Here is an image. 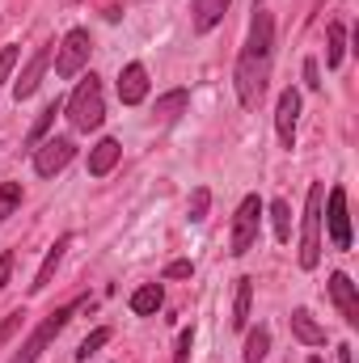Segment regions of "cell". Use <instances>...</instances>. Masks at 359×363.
<instances>
[{
  "label": "cell",
  "instance_id": "6da1fadb",
  "mask_svg": "<svg viewBox=\"0 0 359 363\" xmlns=\"http://www.w3.org/2000/svg\"><path fill=\"white\" fill-rule=\"evenodd\" d=\"M270 64H275V21L270 13H254L250 21V38L241 47V60H237V72H233V85H237V101L245 110H258L263 93L270 85Z\"/></svg>",
  "mask_w": 359,
  "mask_h": 363
},
{
  "label": "cell",
  "instance_id": "7a4b0ae2",
  "mask_svg": "<svg viewBox=\"0 0 359 363\" xmlns=\"http://www.w3.org/2000/svg\"><path fill=\"white\" fill-rule=\"evenodd\" d=\"M321 203H326V182H313L304 199V220H300V267L304 271L321 262Z\"/></svg>",
  "mask_w": 359,
  "mask_h": 363
},
{
  "label": "cell",
  "instance_id": "3957f363",
  "mask_svg": "<svg viewBox=\"0 0 359 363\" xmlns=\"http://www.w3.org/2000/svg\"><path fill=\"white\" fill-rule=\"evenodd\" d=\"M81 304H85V300H72V304H64V308L47 313V317H43V321H38V325L30 330V338H26V342H21L17 351H13V359H9V363H38V355H43V351L51 347V338H55V334H60V330H64V325L72 321V313H77Z\"/></svg>",
  "mask_w": 359,
  "mask_h": 363
},
{
  "label": "cell",
  "instance_id": "277c9868",
  "mask_svg": "<svg viewBox=\"0 0 359 363\" xmlns=\"http://www.w3.org/2000/svg\"><path fill=\"white\" fill-rule=\"evenodd\" d=\"M68 123L77 127V131H97L101 127V118H106V101H101V81L97 77H85L77 89H72V97H68Z\"/></svg>",
  "mask_w": 359,
  "mask_h": 363
},
{
  "label": "cell",
  "instance_id": "5b68a950",
  "mask_svg": "<svg viewBox=\"0 0 359 363\" xmlns=\"http://www.w3.org/2000/svg\"><path fill=\"white\" fill-rule=\"evenodd\" d=\"M258 224H263V199L258 194H245L237 216H233V241H228V254L233 258H245L258 241Z\"/></svg>",
  "mask_w": 359,
  "mask_h": 363
},
{
  "label": "cell",
  "instance_id": "8992f818",
  "mask_svg": "<svg viewBox=\"0 0 359 363\" xmlns=\"http://www.w3.org/2000/svg\"><path fill=\"white\" fill-rule=\"evenodd\" d=\"M321 220H326V228H330V245H334V250H351V216H347V190H343V186H330V190H326Z\"/></svg>",
  "mask_w": 359,
  "mask_h": 363
},
{
  "label": "cell",
  "instance_id": "52a82bcc",
  "mask_svg": "<svg viewBox=\"0 0 359 363\" xmlns=\"http://www.w3.org/2000/svg\"><path fill=\"white\" fill-rule=\"evenodd\" d=\"M60 55H55V72L68 81V77H77L85 64H89V51H93V38H89V30H68L64 34V43L55 47Z\"/></svg>",
  "mask_w": 359,
  "mask_h": 363
},
{
  "label": "cell",
  "instance_id": "ba28073f",
  "mask_svg": "<svg viewBox=\"0 0 359 363\" xmlns=\"http://www.w3.org/2000/svg\"><path fill=\"white\" fill-rule=\"evenodd\" d=\"M72 157H77V144H72V140H64V135L43 140V144L34 148V174H38V178H55L60 169L72 165Z\"/></svg>",
  "mask_w": 359,
  "mask_h": 363
},
{
  "label": "cell",
  "instance_id": "9c48e42d",
  "mask_svg": "<svg viewBox=\"0 0 359 363\" xmlns=\"http://www.w3.org/2000/svg\"><path fill=\"white\" fill-rule=\"evenodd\" d=\"M51 51H55V43H47V47H38L34 55H30V64L21 68V77L13 81V97L17 101H26V97H34L38 85H43V72L51 68Z\"/></svg>",
  "mask_w": 359,
  "mask_h": 363
},
{
  "label": "cell",
  "instance_id": "30bf717a",
  "mask_svg": "<svg viewBox=\"0 0 359 363\" xmlns=\"http://www.w3.org/2000/svg\"><path fill=\"white\" fill-rule=\"evenodd\" d=\"M296 118H300V93L283 89L279 93V106H275V127H279L283 148H296Z\"/></svg>",
  "mask_w": 359,
  "mask_h": 363
},
{
  "label": "cell",
  "instance_id": "8fae6325",
  "mask_svg": "<svg viewBox=\"0 0 359 363\" xmlns=\"http://www.w3.org/2000/svg\"><path fill=\"white\" fill-rule=\"evenodd\" d=\"M330 300L338 304V313H343L347 325H359V291H355V283H351L343 271L330 274Z\"/></svg>",
  "mask_w": 359,
  "mask_h": 363
},
{
  "label": "cell",
  "instance_id": "7c38bea8",
  "mask_svg": "<svg viewBox=\"0 0 359 363\" xmlns=\"http://www.w3.org/2000/svg\"><path fill=\"white\" fill-rule=\"evenodd\" d=\"M148 97V68L144 64H127L118 72V101L123 106H140Z\"/></svg>",
  "mask_w": 359,
  "mask_h": 363
},
{
  "label": "cell",
  "instance_id": "4fadbf2b",
  "mask_svg": "<svg viewBox=\"0 0 359 363\" xmlns=\"http://www.w3.org/2000/svg\"><path fill=\"white\" fill-rule=\"evenodd\" d=\"M287 321H292V334H296L304 347H326V325H317L309 308H292Z\"/></svg>",
  "mask_w": 359,
  "mask_h": 363
},
{
  "label": "cell",
  "instance_id": "5bb4252c",
  "mask_svg": "<svg viewBox=\"0 0 359 363\" xmlns=\"http://www.w3.org/2000/svg\"><path fill=\"white\" fill-rule=\"evenodd\" d=\"M118 157H123V148H118V140H97L89 152V174L93 178H106L114 165H118Z\"/></svg>",
  "mask_w": 359,
  "mask_h": 363
},
{
  "label": "cell",
  "instance_id": "9a60e30c",
  "mask_svg": "<svg viewBox=\"0 0 359 363\" xmlns=\"http://www.w3.org/2000/svg\"><path fill=\"white\" fill-rule=\"evenodd\" d=\"M186 106H190V89H170L165 97H157L153 118L157 123H178L182 114H186Z\"/></svg>",
  "mask_w": 359,
  "mask_h": 363
},
{
  "label": "cell",
  "instance_id": "2e32d148",
  "mask_svg": "<svg viewBox=\"0 0 359 363\" xmlns=\"http://www.w3.org/2000/svg\"><path fill=\"white\" fill-rule=\"evenodd\" d=\"M68 245H72V237L64 233V237H60V241H55V245L47 250V258H43V267H38V274H34V283H30V291H43V287L51 283V274H55V267L64 262V250H68Z\"/></svg>",
  "mask_w": 359,
  "mask_h": 363
},
{
  "label": "cell",
  "instance_id": "e0dca14e",
  "mask_svg": "<svg viewBox=\"0 0 359 363\" xmlns=\"http://www.w3.org/2000/svg\"><path fill=\"white\" fill-rule=\"evenodd\" d=\"M224 13H228V0H194V30L199 34L216 30L224 21Z\"/></svg>",
  "mask_w": 359,
  "mask_h": 363
},
{
  "label": "cell",
  "instance_id": "ac0fdd59",
  "mask_svg": "<svg viewBox=\"0 0 359 363\" xmlns=\"http://www.w3.org/2000/svg\"><path fill=\"white\" fill-rule=\"evenodd\" d=\"M161 300H165V296H161V283H144V287L131 291V313H136V317H153V313L161 308Z\"/></svg>",
  "mask_w": 359,
  "mask_h": 363
},
{
  "label": "cell",
  "instance_id": "d6986e66",
  "mask_svg": "<svg viewBox=\"0 0 359 363\" xmlns=\"http://www.w3.org/2000/svg\"><path fill=\"white\" fill-rule=\"evenodd\" d=\"M250 300H254V279L241 274L237 279V300H233V330H245L250 325Z\"/></svg>",
  "mask_w": 359,
  "mask_h": 363
},
{
  "label": "cell",
  "instance_id": "ffe728a7",
  "mask_svg": "<svg viewBox=\"0 0 359 363\" xmlns=\"http://www.w3.org/2000/svg\"><path fill=\"white\" fill-rule=\"evenodd\" d=\"M270 351V330L267 325H258V330H250V338H245V351H241V359L245 363H263Z\"/></svg>",
  "mask_w": 359,
  "mask_h": 363
},
{
  "label": "cell",
  "instance_id": "44dd1931",
  "mask_svg": "<svg viewBox=\"0 0 359 363\" xmlns=\"http://www.w3.org/2000/svg\"><path fill=\"white\" fill-rule=\"evenodd\" d=\"M330 51H326V68H338L343 64V55H347V26L343 21H330Z\"/></svg>",
  "mask_w": 359,
  "mask_h": 363
},
{
  "label": "cell",
  "instance_id": "7402d4cb",
  "mask_svg": "<svg viewBox=\"0 0 359 363\" xmlns=\"http://www.w3.org/2000/svg\"><path fill=\"white\" fill-rule=\"evenodd\" d=\"M270 228H275V237H279L283 245L292 241V207H287L283 199H275V203H270Z\"/></svg>",
  "mask_w": 359,
  "mask_h": 363
},
{
  "label": "cell",
  "instance_id": "603a6c76",
  "mask_svg": "<svg viewBox=\"0 0 359 363\" xmlns=\"http://www.w3.org/2000/svg\"><path fill=\"white\" fill-rule=\"evenodd\" d=\"M60 106H64L60 97L43 106V114H38V123H34V131H30V144H34V148H38V144H43V135L51 131V123H55V114H60Z\"/></svg>",
  "mask_w": 359,
  "mask_h": 363
},
{
  "label": "cell",
  "instance_id": "cb8c5ba5",
  "mask_svg": "<svg viewBox=\"0 0 359 363\" xmlns=\"http://www.w3.org/2000/svg\"><path fill=\"white\" fill-rule=\"evenodd\" d=\"M21 207V186L17 182H0V224Z\"/></svg>",
  "mask_w": 359,
  "mask_h": 363
},
{
  "label": "cell",
  "instance_id": "d4e9b609",
  "mask_svg": "<svg viewBox=\"0 0 359 363\" xmlns=\"http://www.w3.org/2000/svg\"><path fill=\"white\" fill-rule=\"evenodd\" d=\"M207 207H211V190H207V186H194V194H190V207H186V216H190V224H199V220H207Z\"/></svg>",
  "mask_w": 359,
  "mask_h": 363
},
{
  "label": "cell",
  "instance_id": "484cf974",
  "mask_svg": "<svg viewBox=\"0 0 359 363\" xmlns=\"http://www.w3.org/2000/svg\"><path fill=\"white\" fill-rule=\"evenodd\" d=\"M106 342H110V330H106V325H101V330H93L89 338H85V342H81V347H77V359L85 363V359H89V355H97V351H101V347H106Z\"/></svg>",
  "mask_w": 359,
  "mask_h": 363
},
{
  "label": "cell",
  "instance_id": "4316f807",
  "mask_svg": "<svg viewBox=\"0 0 359 363\" xmlns=\"http://www.w3.org/2000/svg\"><path fill=\"white\" fill-rule=\"evenodd\" d=\"M190 347H194V330H182L178 347H174V363H190Z\"/></svg>",
  "mask_w": 359,
  "mask_h": 363
},
{
  "label": "cell",
  "instance_id": "83f0119b",
  "mask_svg": "<svg viewBox=\"0 0 359 363\" xmlns=\"http://www.w3.org/2000/svg\"><path fill=\"white\" fill-rule=\"evenodd\" d=\"M17 55H21V47H4V51H0V85L13 77V64H17Z\"/></svg>",
  "mask_w": 359,
  "mask_h": 363
},
{
  "label": "cell",
  "instance_id": "f1b7e54d",
  "mask_svg": "<svg viewBox=\"0 0 359 363\" xmlns=\"http://www.w3.org/2000/svg\"><path fill=\"white\" fill-rule=\"evenodd\" d=\"M21 317H26V313H21V308H17V313H9V317H4V321H0V347H4V342H9V338H13V330H17V325H21Z\"/></svg>",
  "mask_w": 359,
  "mask_h": 363
},
{
  "label": "cell",
  "instance_id": "f546056e",
  "mask_svg": "<svg viewBox=\"0 0 359 363\" xmlns=\"http://www.w3.org/2000/svg\"><path fill=\"white\" fill-rule=\"evenodd\" d=\"M190 274H194V262H186V258H178V262L165 267V279H190Z\"/></svg>",
  "mask_w": 359,
  "mask_h": 363
},
{
  "label": "cell",
  "instance_id": "4dcf8cb0",
  "mask_svg": "<svg viewBox=\"0 0 359 363\" xmlns=\"http://www.w3.org/2000/svg\"><path fill=\"white\" fill-rule=\"evenodd\" d=\"M304 85H309V89H321V72H317V60H304Z\"/></svg>",
  "mask_w": 359,
  "mask_h": 363
},
{
  "label": "cell",
  "instance_id": "1f68e13d",
  "mask_svg": "<svg viewBox=\"0 0 359 363\" xmlns=\"http://www.w3.org/2000/svg\"><path fill=\"white\" fill-rule=\"evenodd\" d=\"M9 274H13V254L4 250V254H0V291H4V283H9Z\"/></svg>",
  "mask_w": 359,
  "mask_h": 363
},
{
  "label": "cell",
  "instance_id": "d6a6232c",
  "mask_svg": "<svg viewBox=\"0 0 359 363\" xmlns=\"http://www.w3.org/2000/svg\"><path fill=\"white\" fill-rule=\"evenodd\" d=\"M309 363H326V359H317V355H313V359H309Z\"/></svg>",
  "mask_w": 359,
  "mask_h": 363
}]
</instances>
